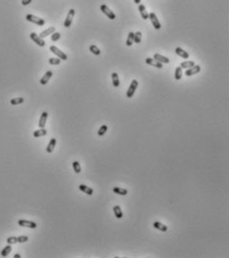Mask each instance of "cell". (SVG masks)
<instances>
[{
  "mask_svg": "<svg viewBox=\"0 0 229 258\" xmlns=\"http://www.w3.org/2000/svg\"><path fill=\"white\" fill-rule=\"evenodd\" d=\"M26 20L31 22V23H34L36 24L38 26H43L45 25V20L40 17H37L35 15H32V14H27L26 15Z\"/></svg>",
  "mask_w": 229,
  "mask_h": 258,
  "instance_id": "1",
  "label": "cell"
},
{
  "mask_svg": "<svg viewBox=\"0 0 229 258\" xmlns=\"http://www.w3.org/2000/svg\"><path fill=\"white\" fill-rule=\"evenodd\" d=\"M50 51L52 52L53 54H55L57 57L60 59V60H63V61H66L68 59V56L66 54L64 53L63 51H61L60 49H58L56 46H50Z\"/></svg>",
  "mask_w": 229,
  "mask_h": 258,
  "instance_id": "2",
  "label": "cell"
},
{
  "mask_svg": "<svg viewBox=\"0 0 229 258\" xmlns=\"http://www.w3.org/2000/svg\"><path fill=\"white\" fill-rule=\"evenodd\" d=\"M100 9H101V11H102V12L104 13V14H105L106 16H107V17H109V19H111V20H114V19L116 18V14H114V13L113 12V11H112V10L110 9V8H109L106 4L101 5Z\"/></svg>",
  "mask_w": 229,
  "mask_h": 258,
  "instance_id": "3",
  "label": "cell"
},
{
  "mask_svg": "<svg viewBox=\"0 0 229 258\" xmlns=\"http://www.w3.org/2000/svg\"><path fill=\"white\" fill-rule=\"evenodd\" d=\"M138 86V82L137 80H133V82L130 83L129 89L127 91V97L128 98H132L133 95H135V92L137 90V88Z\"/></svg>",
  "mask_w": 229,
  "mask_h": 258,
  "instance_id": "4",
  "label": "cell"
},
{
  "mask_svg": "<svg viewBox=\"0 0 229 258\" xmlns=\"http://www.w3.org/2000/svg\"><path fill=\"white\" fill-rule=\"evenodd\" d=\"M75 13H76L75 9H70L69 10V12H68V15H67V17H66V19H65V22H64V26L66 27V28H69V27L71 26L73 19H74Z\"/></svg>",
  "mask_w": 229,
  "mask_h": 258,
  "instance_id": "5",
  "label": "cell"
},
{
  "mask_svg": "<svg viewBox=\"0 0 229 258\" xmlns=\"http://www.w3.org/2000/svg\"><path fill=\"white\" fill-rule=\"evenodd\" d=\"M149 18L151 19V24H152V26H154V29L159 30L160 28H162V25H160V23H159V19H157V15H155V13H154V12L149 13Z\"/></svg>",
  "mask_w": 229,
  "mask_h": 258,
  "instance_id": "6",
  "label": "cell"
},
{
  "mask_svg": "<svg viewBox=\"0 0 229 258\" xmlns=\"http://www.w3.org/2000/svg\"><path fill=\"white\" fill-rule=\"evenodd\" d=\"M18 224L20 226H23V227H28V228H36L37 227V223L34 221H30V220H25V219H20L18 220Z\"/></svg>",
  "mask_w": 229,
  "mask_h": 258,
  "instance_id": "7",
  "label": "cell"
},
{
  "mask_svg": "<svg viewBox=\"0 0 229 258\" xmlns=\"http://www.w3.org/2000/svg\"><path fill=\"white\" fill-rule=\"evenodd\" d=\"M30 38H31L32 41H34V43H36L40 47H44L45 46V41L43 40L39 35H37L36 33H31V34H30Z\"/></svg>",
  "mask_w": 229,
  "mask_h": 258,
  "instance_id": "8",
  "label": "cell"
},
{
  "mask_svg": "<svg viewBox=\"0 0 229 258\" xmlns=\"http://www.w3.org/2000/svg\"><path fill=\"white\" fill-rule=\"evenodd\" d=\"M200 70H201V67L199 65H194L193 67L189 68V69H186L184 74H185V76L190 77V76H193V75H195V74L199 73Z\"/></svg>",
  "mask_w": 229,
  "mask_h": 258,
  "instance_id": "9",
  "label": "cell"
},
{
  "mask_svg": "<svg viewBox=\"0 0 229 258\" xmlns=\"http://www.w3.org/2000/svg\"><path fill=\"white\" fill-rule=\"evenodd\" d=\"M146 63L148 65L152 66V67L157 68V69H162V67H163V65L162 64V63L157 62V60L154 59V58H146Z\"/></svg>",
  "mask_w": 229,
  "mask_h": 258,
  "instance_id": "10",
  "label": "cell"
},
{
  "mask_svg": "<svg viewBox=\"0 0 229 258\" xmlns=\"http://www.w3.org/2000/svg\"><path fill=\"white\" fill-rule=\"evenodd\" d=\"M154 59L157 60V62L162 63V65L163 64H168V63H170V59H168L167 57H165V56H162V55L157 54V53H155L154 55Z\"/></svg>",
  "mask_w": 229,
  "mask_h": 258,
  "instance_id": "11",
  "label": "cell"
},
{
  "mask_svg": "<svg viewBox=\"0 0 229 258\" xmlns=\"http://www.w3.org/2000/svg\"><path fill=\"white\" fill-rule=\"evenodd\" d=\"M52 76H53V72H52V71H47V72L45 73V75L43 76L42 78H41L40 84L41 85H46L49 81H50V79L52 78Z\"/></svg>",
  "mask_w": 229,
  "mask_h": 258,
  "instance_id": "12",
  "label": "cell"
},
{
  "mask_svg": "<svg viewBox=\"0 0 229 258\" xmlns=\"http://www.w3.org/2000/svg\"><path fill=\"white\" fill-rule=\"evenodd\" d=\"M47 118H48V112H43L42 115L40 117V120H39V126L40 129H43L45 128V125H46V122H47Z\"/></svg>",
  "mask_w": 229,
  "mask_h": 258,
  "instance_id": "13",
  "label": "cell"
},
{
  "mask_svg": "<svg viewBox=\"0 0 229 258\" xmlns=\"http://www.w3.org/2000/svg\"><path fill=\"white\" fill-rule=\"evenodd\" d=\"M175 53H176V55H178L179 57H181V58H183V59H188L189 58L188 52H186V51L183 50V49L180 48V47L175 48Z\"/></svg>",
  "mask_w": 229,
  "mask_h": 258,
  "instance_id": "14",
  "label": "cell"
},
{
  "mask_svg": "<svg viewBox=\"0 0 229 258\" xmlns=\"http://www.w3.org/2000/svg\"><path fill=\"white\" fill-rule=\"evenodd\" d=\"M56 144H57V140L55 138H52L50 140V142H49V144L47 145V149H46V152H47L48 153H53L54 149H55L56 147Z\"/></svg>",
  "mask_w": 229,
  "mask_h": 258,
  "instance_id": "15",
  "label": "cell"
},
{
  "mask_svg": "<svg viewBox=\"0 0 229 258\" xmlns=\"http://www.w3.org/2000/svg\"><path fill=\"white\" fill-rule=\"evenodd\" d=\"M79 189H80L82 193H85L86 194H88V195H93V193H94L93 188H90V186H87L85 185H79Z\"/></svg>",
  "mask_w": 229,
  "mask_h": 258,
  "instance_id": "16",
  "label": "cell"
},
{
  "mask_svg": "<svg viewBox=\"0 0 229 258\" xmlns=\"http://www.w3.org/2000/svg\"><path fill=\"white\" fill-rule=\"evenodd\" d=\"M138 11H140L141 16L143 17V20H148V19H149V13H148V11H146V7H144V5L138 4Z\"/></svg>",
  "mask_w": 229,
  "mask_h": 258,
  "instance_id": "17",
  "label": "cell"
},
{
  "mask_svg": "<svg viewBox=\"0 0 229 258\" xmlns=\"http://www.w3.org/2000/svg\"><path fill=\"white\" fill-rule=\"evenodd\" d=\"M154 227L155 229L160 230V231H162V232L167 231V226H166L165 224L162 223V222H159V221H154Z\"/></svg>",
  "mask_w": 229,
  "mask_h": 258,
  "instance_id": "18",
  "label": "cell"
},
{
  "mask_svg": "<svg viewBox=\"0 0 229 258\" xmlns=\"http://www.w3.org/2000/svg\"><path fill=\"white\" fill-rule=\"evenodd\" d=\"M54 32H55V27H50V28H48L47 30H45V31L41 32L39 36L43 39V38H45V37H48L49 35L52 34V33H54Z\"/></svg>",
  "mask_w": 229,
  "mask_h": 258,
  "instance_id": "19",
  "label": "cell"
},
{
  "mask_svg": "<svg viewBox=\"0 0 229 258\" xmlns=\"http://www.w3.org/2000/svg\"><path fill=\"white\" fill-rule=\"evenodd\" d=\"M46 134H47V131L43 128V129H39V130L35 131L33 133V137L34 138H41V137H44Z\"/></svg>",
  "mask_w": 229,
  "mask_h": 258,
  "instance_id": "20",
  "label": "cell"
},
{
  "mask_svg": "<svg viewBox=\"0 0 229 258\" xmlns=\"http://www.w3.org/2000/svg\"><path fill=\"white\" fill-rule=\"evenodd\" d=\"M113 210H114V216H116L118 219H121L122 217V211L119 205H114V206L113 207Z\"/></svg>",
  "mask_w": 229,
  "mask_h": 258,
  "instance_id": "21",
  "label": "cell"
},
{
  "mask_svg": "<svg viewBox=\"0 0 229 258\" xmlns=\"http://www.w3.org/2000/svg\"><path fill=\"white\" fill-rule=\"evenodd\" d=\"M195 65V63L193 61H184L180 63V66L179 67L181 68V69H189V68L193 67V66Z\"/></svg>",
  "mask_w": 229,
  "mask_h": 258,
  "instance_id": "22",
  "label": "cell"
},
{
  "mask_svg": "<svg viewBox=\"0 0 229 258\" xmlns=\"http://www.w3.org/2000/svg\"><path fill=\"white\" fill-rule=\"evenodd\" d=\"M112 81H113V86L114 88L120 87V80H119V76L117 73H112Z\"/></svg>",
  "mask_w": 229,
  "mask_h": 258,
  "instance_id": "23",
  "label": "cell"
},
{
  "mask_svg": "<svg viewBox=\"0 0 229 258\" xmlns=\"http://www.w3.org/2000/svg\"><path fill=\"white\" fill-rule=\"evenodd\" d=\"M113 191L116 194H119V195H127L128 194V190L126 188H114Z\"/></svg>",
  "mask_w": 229,
  "mask_h": 258,
  "instance_id": "24",
  "label": "cell"
},
{
  "mask_svg": "<svg viewBox=\"0 0 229 258\" xmlns=\"http://www.w3.org/2000/svg\"><path fill=\"white\" fill-rule=\"evenodd\" d=\"M11 250H12V247H11V244H8L7 246H5V247L2 249V251H1V256L2 257H6V256H8V254L10 253V252H11Z\"/></svg>",
  "mask_w": 229,
  "mask_h": 258,
  "instance_id": "25",
  "label": "cell"
},
{
  "mask_svg": "<svg viewBox=\"0 0 229 258\" xmlns=\"http://www.w3.org/2000/svg\"><path fill=\"white\" fill-rule=\"evenodd\" d=\"M133 37H135V33L133 32H130L129 35H128V38H127V42H126V45L128 47H130L133 43Z\"/></svg>",
  "mask_w": 229,
  "mask_h": 258,
  "instance_id": "26",
  "label": "cell"
},
{
  "mask_svg": "<svg viewBox=\"0 0 229 258\" xmlns=\"http://www.w3.org/2000/svg\"><path fill=\"white\" fill-rule=\"evenodd\" d=\"M24 103V98L22 97H17V98H13L11 101H10V104L13 106L16 105H20V104Z\"/></svg>",
  "mask_w": 229,
  "mask_h": 258,
  "instance_id": "27",
  "label": "cell"
},
{
  "mask_svg": "<svg viewBox=\"0 0 229 258\" xmlns=\"http://www.w3.org/2000/svg\"><path fill=\"white\" fill-rule=\"evenodd\" d=\"M181 77H182V69L180 67H176V69H175V73H174V78H175V80H180L181 79Z\"/></svg>",
  "mask_w": 229,
  "mask_h": 258,
  "instance_id": "28",
  "label": "cell"
},
{
  "mask_svg": "<svg viewBox=\"0 0 229 258\" xmlns=\"http://www.w3.org/2000/svg\"><path fill=\"white\" fill-rule=\"evenodd\" d=\"M107 132H108V126L107 125L101 126V128L99 129V131H98V136H99V137H103L104 134L107 133Z\"/></svg>",
  "mask_w": 229,
  "mask_h": 258,
  "instance_id": "29",
  "label": "cell"
},
{
  "mask_svg": "<svg viewBox=\"0 0 229 258\" xmlns=\"http://www.w3.org/2000/svg\"><path fill=\"white\" fill-rule=\"evenodd\" d=\"M73 169H74V172L76 174H80L81 172V166H80V163L78 161H73Z\"/></svg>",
  "mask_w": 229,
  "mask_h": 258,
  "instance_id": "30",
  "label": "cell"
},
{
  "mask_svg": "<svg viewBox=\"0 0 229 258\" xmlns=\"http://www.w3.org/2000/svg\"><path fill=\"white\" fill-rule=\"evenodd\" d=\"M90 51H91L94 55H96V56H99V55H101V50L97 47L96 45H91V46H90Z\"/></svg>",
  "mask_w": 229,
  "mask_h": 258,
  "instance_id": "31",
  "label": "cell"
},
{
  "mask_svg": "<svg viewBox=\"0 0 229 258\" xmlns=\"http://www.w3.org/2000/svg\"><path fill=\"white\" fill-rule=\"evenodd\" d=\"M141 41V31H138L135 33V37H133V42L137 43V44H140Z\"/></svg>",
  "mask_w": 229,
  "mask_h": 258,
  "instance_id": "32",
  "label": "cell"
},
{
  "mask_svg": "<svg viewBox=\"0 0 229 258\" xmlns=\"http://www.w3.org/2000/svg\"><path fill=\"white\" fill-rule=\"evenodd\" d=\"M60 38H61V34H60L59 32H54V33H52V35H51V40L53 41V42H56V41H58Z\"/></svg>",
  "mask_w": 229,
  "mask_h": 258,
  "instance_id": "33",
  "label": "cell"
},
{
  "mask_svg": "<svg viewBox=\"0 0 229 258\" xmlns=\"http://www.w3.org/2000/svg\"><path fill=\"white\" fill-rule=\"evenodd\" d=\"M61 63V60L59 58H50L49 59V64L50 65H59Z\"/></svg>",
  "mask_w": 229,
  "mask_h": 258,
  "instance_id": "34",
  "label": "cell"
},
{
  "mask_svg": "<svg viewBox=\"0 0 229 258\" xmlns=\"http://www.w3.org/2000/svg\"><path fill=\"white\" fill-rule=\"evenodd\" d=\"M29 240L28 236H26V235H22V236H18L17 237V241L19 243H24V242H27V241Z\"/></svg>",
  "mask_w": 229,
  "mask_h": 258,
  "instance_id": "35",
  "label": "cell"
},
{
  "mask_svg": "<svg viewBox=\"0 0 229 258\" xmlns=\"http://www.w3.org/2000/svg\"><path fill=\"white\" fill-rule=\"evenodd\" d=\"M6 242L8 244H15V243H17L18 242V241H17V237H15V236L8 237L7 239H6Z\"/></svg>",
  "mask_w": 229,
  "mask_h": 258,
  "instance_id": "36",
  "label": "cell"
},
{
  "mask_svg": "<svg viewBox=\"0 0 229 258\" xmlns=\"http://www.w3.org/2000/svg\"><path fill=\"white\" fill-rule=\"evenodd\" d=\"M31 2H32V0H22V1H21V4L24 5V6H26V5L30 4Z\"/></svg>",
  "mask_w": 229,
  "mask_h": 258,
  "instance_id": "37",
  "label": "cell"
},
{
  "mask_svg": "<svg viewBox=\"0 0 229 258\" xmlns=\"http://www.w3.org/2000/svg\"><path fill=\"white\" fill-rule=\"evenodd\" d=\"M21 257V255L20 254H18V253H16L15 255H14V258H20Z\"/></svg>",
  "mask_w": 229,
  "mask_h": 258,
  "instance_id": "38",
  "label": "cell"
},
{
  "mask_svg": "<svg viewBox=\"0 0 229 258\" xmlns=\"http://www.w3.org/2000/svg\"><path fill=\"white\" fill-rule=\"evenodd\" d=\"M136 4H141V0H133Z\"/></svg>",
  "mask_w": 229,
  "mask_h": 258,
  "instance_id": "39",
  "label": "cell"
}]
</instances>
